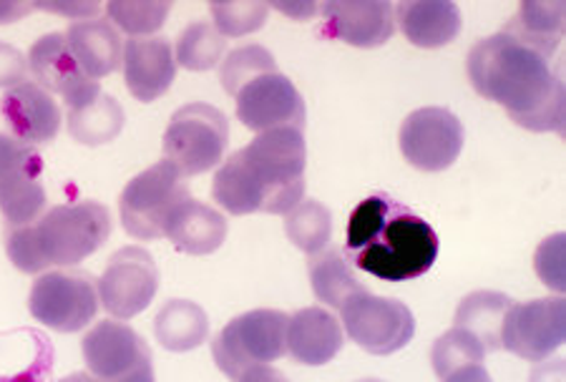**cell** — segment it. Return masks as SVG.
Listing matches in <instances>:
<instances>
[{
    "label": "cell",
    "instance_id": "6da1fadb",
    "mask_svg": "<svg viewBox=\"0 0 566 382\" xmlns=\"http://www.w3.org/2000/svg\"><path fill=\"white\" fill-rule=\"evenodd\" d=\"M465 68L473 88L504 106L518 126L564 134V81L542 53L501 31L473 45Z\"/></svg>",
    "mask_w": 566,
    "mask_h": 382
},
{
    "label": "cell",
    "instance_id": "7a4b0ae2",
    "mask_svg": "<svg viewBox=\"0 0 566 382\" xmlns=\"http://www.w3.org/2000/svg\"><path fill=\"white\" fill-rule=\"evenodd\" d=\"M307 147L297 129L264 131L214 174V202L234 216L290 214L305 197Z\"/></svg>",
    "mask_w": 566,
    "mask_h": 382
},
{
    "label": "cell",
    "instance_id": "3957f363",
    "mask_svg": "<svg viewBox=\"0 0 566 382\" xmlns=\"http://www.w3.org/2000/svg\"><path fill=\"white\" fill-rule=\"evenodd\" d=\"M438 236L423 216L400 209L388 197H368L348 224V252L355 267L382 282L423 277L438 259Z\"/></svg>",
    "mask_w": 566,
    "mask_h": 382
},
{
    "label": "cell",
    "instance_id": "277c9868",
    "mask_svg": "<svg viewBox=\"0 0 566 382\" xmlns=\"http://www.w3.org/2000/svg\"><path fill=\"white\" fill-rule=\"evenodd\" d=\"M112 234V216L98 202L59 204L29 226L8 230L6 252L23 275L49 267H73L102 250Z\"/></svg>",
    "mask_w": 566,
    "mask_h": 382
},
{
    "label": "cell",
    "instance_id": "5b68a950",
    "mask_svg": "<svg viewBox=\"0 0 566 382\" xmlns=\"http://www.w3.org/2000/svg\"><path fill=\"white\" fill-rule=\"evenodd\" d=\"M187 179L167 159L154 163L139 177H134L118 199L124 230L134 240L151 242L167 232V224L177 209L189 202Z\"/></svg>",
    "mask_w": 566,
    "mask_h": 382
},
{
    "label": "cell",
    "instance_id": "8992f818",
    "mask_svg": "<svg viewBox=\"0 0 566 382\" xmlns=\"http://www.w3.org/2000/svg\"><path fill=\"white\" fill-rule=\"evenodd\" d=\"M230 141V121L212 104H187L171 116L164 134V157L181 177H197L222 161Z\"/></svg>",
    "mask_w": 566,
    "mask_h": 382
},
{
    "label": "cell",
    "instance_id": "52a82bcc",
    "mask_svg": "<svg viewBox=\"0 0 566 382\" xmlns=\"http://www.w3.org/2000/svg\"><path fill=\"white\" fill-rule=\"evenodd\" d=\"M287 315L280 309H252L224 327L212 342L217 368L237 380L244 370L270 365L287 352Z\"/></svg>",
    "mask_w": 566,
    "mask_h": 382
},
{
    "label": "cell",
    "instance_id": "ba28073f",
    "mask_svg": "<svg viewBox=\"0 0 566 382\" xmlns=\"http://www.w3.org/2000/svg\"><path fill=\"white\" fill-rule=\"evenodd\" d=\"M343 330L365 352L392 354L413 340L416 317L400 299L376 297L365 289L343 305Z\"/></svg>",
    "mask_w": 566,
    "mask_h": 382
},
{
    "label": "cell",
    "instance_id": "9c48e42d",
    "mask_svg": "<svg viewBox=\"0 0 566 382\" xmlns=\"http://www.w3.org/2000/svg\"><path fill=\"white\" fill-rule=\"evenodd\" d=\"M98 289L86 272H49L33 282L29 309L33 320L56 332H78L94 322Z\"/></svg>",
    "mask_w": 566,
    "mask_h": 382
},
{
    "label": "cell",
    "instance_id": "30bf717a",
    "mask_svg": "<svg viewBox=\"0 0 566 382\" xmlns=\"http://www.w3.org/2000/svg\"><path fill=\"white\" fill-rule=\"evenodd\" d=\"M499 340L516 358L544 362L566 340V303L562 297H546L511 305Z\"/></svg>",
    "mask_w": 566,
    "mask_h": 382
},
{
    "label": "cell",
    "instance_id": "8fae6325",
    "mask_svg": "<svg viewBox=\"0 0 566 382\" xmlns=\"http://www.w3.org/2000/svg\"><path fill=\"white\" fill-rule=\"evenodd\" d=\"M98 303L116 320H132L154 303L159 293L157 262L142 247L118 250L98 279Z\"/></svg>",
    "mask_w": 566,
    "mask_h": 382
},
{
    "label": "cell",
    "instance_id": "7c38bea8",
    "mask_svg": "<svg viewBox=\"0 0 566 382\" xmlns=\"http://www.w3.org/2000/svg\"><path fill=\"white\" fill-rule=\"evenodd\" d=\"M463 124L449 108L426 106L410 114L400 126L398 141L410 167L443 171L459 161L463 151Z\"/></svg>",
    "mask_w": 566,
    "mask_h": 382
},
{
    "label": "cell",
    "instance_id": "4fadbf2b",
    "mask_svg": "<svg viewBox=\"0 0 566 382\" xmlns=\"http://www.w3.org/2000/svg\"><path fill=\"white\" fill-rule=\"evenodd\" d=\"M237 98V118L248 129L264 134L275 129H305V102L287 76L264 74L242 86Z\"/></svg>",
    "mask_w": 566,
    "mask_h": 382
},
{
    "label": "cell",
    "instance_id": "5bb4252c",
    "mask_svg": "<svg viewBox=\"0 0 566 382\" xmlns=\"http://www.w3.org/2000/svg\"><path fill=\"white\" fill-rule=\"evenodd\" d=\"M29 71L49 94L63 96L69 108H78L102 94V86L84 74L69 49L66 35L49 33L33 43L29 53Z\"/></svg>",
    "mask_w": 566,
    "mask_h": 382
},
{
    "label": "cell",
    "instance_id": "9a60e30c",
    "mask_svg": "<svg viewBox=\"0 0 566 382\" xmlns=\"http://www.w3.org/2000/svg\"><path fill=\"white\" fill-rule=\"evenodd\" d=\"M319 13L327 35L355 49L386 45L396 33V6L388 0H331Z\"/></svg>",
    "mask_w": 566,
    "mask_h": 382
},
{
    "label": "cell",
    "instance_id": "2e32d148",
    "mask_svg": "<svg viewBox=\"0 0 566 382\" xmlns=\"http://www.w3.org/2000/svg\"><path fill=\"white\" fill-rule=\"evenodd\" d=\"M81 350L91 375L98 382H114L151 362V352L139 335L129 325L114 320L98 322L84 338Z\"/></svg>",
    "mask_w": 566,
    "mask_h": 382
},
{
    "label": "cell",
    "instance_id": "e0dca14e",
    "mask_svg": "<svg viewBox=\"0 0 566 382\" xmlns=\"http://www.w3.org/2000/svg\"><path fill=\"white\" fill-rule=\"evenodd\" d=\"M122 61L126 86L142 104L157 102L177 78V59L167 39H129Z\"/></svg>",
    "mask_w": 566,
    "mask_h": 382
},
{
    "label": "cell",
    "instance_id": "ac0fdd59",
    "mask_svg": "<svg viewBox=\"0 0 566 382\" xmlns=\"http://www.w3.org/2000/svg\"><path fill=\"white\" fill-rule=\"evenodd\" d=\"M0 114L11 126L15 139L25 144H49L61 131V106L53 102L49 91L31 81L6 91Z\"/></svg>",
    "mask_w": 566,
    "mask_h": 382
},
{
    "label": "cell",
    "instance_id": "d6986e66",
    "mask_svg": "<svg viewBox=\"0 0 566 382\" xmlns=\"http://www.w3.org/2000/svg\"><path fill=\"white\" fill-rule=\"evenodd\" d=\"M285 344L295 362L307 368L327 365L343 350V325L323 307H305L287 317Z\"/></svg>",
    "mask_w": 566,
    "mask_h": 382
},
{
    "label": "cell",
    "instance_id": "ffe728a7",
    "mask_svg": "<svg viewBox=\"0 0 566 382\" xmlns=\"http://www.w3.org/2000/svg\"><path fill=\"white\" fill-rule=\"evenodd\" d=\"M396 21L418 49H443L461 33V8L451 0H410L396 6Z\"/></svg>",
    "mask_w": 566,
    "mask_h": 382
},
{
    "label": "cell",
    "instance_id": "44dd1931",
    "mask_svg": "<svg viewBox=\"0 0 566 382\" xmlns=\"http://www.w3.org/2000/svg\"><path fill=\"white\" fill-rule=\"evenodd\" d=\"M69 49L88 78H104L122 66L124 45L122 35L102 18H86L69 25Z\"/></svg>",
    "mask_w": 566,
    "mask_h": 382
},
{
    "label": "cell",
    "instance_id": "7402d4cb",
    "mask_svg": "<svg viewBox=\"0 0 566 382\" xmlns=\"http://www.w3.org/2000/svg\"><path fill=\"white\" fill-rule=\"evenodd\" d=\"M164 236H169V242L179 252L202 257V254H212L224 244L227 220L217 209L189 199L171 216Z\"/></svg>",
    "mask_w": 566,
    "mask_h": 382
},
{
    "label": "cell",
    "instance_id": "603a6c76",
    "mask_svg": "<svg viewBox=\"0 0 566 382\" xmlns=\"http://www.w3.org/2000/svg\"><path fill=\"white\" fill-rule=\"evenodd\" d=\"M564 15V3H522L518 13L506 23L504 33L542 53L544 59H552L562 41Z\"/></svg>",
    "mask_w": 566,
    "mask_h": 382
},
{
    "label": "cell",
    "instance_id": "cb8c5ba5",
    "mask_svg": "<svg viewBox=\"0 0 566 382\" xmlns=\"http://www.w3.org/2000/svg\"><path fill=\"white\" fill-rule=\"evenodd\" d=\"M154 332H157L161 348L171 352H189L207 340L209 317L197 303L169 299L154 320Z\"/></svg>",
    "mask_w": 566,
    "mask_h": 382
},
{
    "label": "cell",
    "instance_id": "d4e9b609",
    "mask_svg": "<svg viewBox=\"0 0 566 382\" xmlns=\"http://www.w3.org/2000/svg\"><path fill=\"white\" fill-rule=\"evenodd\" d=\"M124 108L114 96L98 94L94 102L78 108H69V131L78 144L86 147H102L114 141L124 131Z\"/></svg>",
    "mask_w": 566,
    "mask_h": 382
},
{
    "label": "cell",
    "instance_id": "484cf974",
    "mask_svg": "<svg viewBox=\"0 0 566 382\" xmlns=\"http://www.w3.org/2000/svg\"><path fill=\"white\" fill-rule=\"evenodd\" d=\"M310 282L319 303L343 309L350 297L365 293L340 250H323L310 257Z\"/></svg>",
    "mask_w": 566,
    "mask_h": 382
},
{
    "label": "cell",
    "instance_id": "4316f807",
    "mask_svg": "<svg viewBox=\"0 0 566 382\" xmlns=\"http://www.w3.org/2000/svg\"><path fill=\"white\" fill-rule=\"evenodd\" d=\"M514 305L506 295L501 293H473L463 299L459 305V312H455V327H463L471 335H476L479 342L491 350H501V325H504V317L509 307Z\"/></svg>",
    "mask_w": 566,
    "mask_h": 382
},
{
    "label": "cell",
    "instance_id": "83f0119b",
    "mask_svg": "<svg viewBox=\"0 0 566 382\" xmlns=\"http://www.w3.org/2000/svg\"><path fill=\"white\" fill-rule=\"evenodd\" d=\"M45 209V189L35 174H18L0 184V214L11 230L41 220Z\"/></svg>",
    "mask_w": 566,
    "mask_h": 382
},
{
    "label": "cell",
    "instance_id": "f1b7e54d",
    "mask_svg": "<svg viewBox=\"0 0 566 382\" xmlns=\"http://www.w3.org/2000/svg\"><path fill=\"white\" fill-rule=\"evenodd\" d=\"M285 232H287V240L295 244L297 250H303L305 254L313 257V254L323 252L327 244H331V234H333L331 209L315 202V199H303V202L287 214Z\"/></svg>",
    "mask_w": 566,
    "mask_h": 382
},
{
    "label": "cell",
    "instance_id": "f546056e",
    "mask_svg": "<svg viewBox=\"0 0 566 382\" xmlns=\"http://www.w3.org/2000/svg\"><path fill=\"white\" fill-rule=\"evenodd\" d=\"M224 35L214 29V23L197 21L179 33L177 63L187 71H212L224 53Z\"/></svg>",
    "mask_w": 566,
    "mask_h": 382
},
{
    "label": "cell",
    "instance_id": "4dcf8cb0",
    "mask_svg": "<svg viewBox=\"0 0 566 382\" xmlns=\"http://www.w3.org/2000/svg\"><path fill=\"white\" fill-rule=\"evenodd\" d=\"M483 358H486V348L479 342L476 335L463 330V327H453V330L443 332L441 338L433 342V350H431L433 370L441 380L465 365L483 362Z\"/></svg>",
    "mask_w": 566,
    "mask_h": 382
},
{
    "label": "cell",
    "instance_id": "1f68e13d",
    "mask_svg": "<svg viewBox=\"0 0 566 382\" xmlns=\"http://www.w3.org/2000/svg\"><path fill=\"white\" fill-rule=\"evenodd\" d=\"M264 74H277L275 56H272L268 49H262V45L250 43L242 45V49H234L230 56L224 59L222 71H219V81H222L227 94L237 96L242 86H248L252 78Z\"/></svg>",
    "mask_w": 566,
    "mask_h": 382
},
{
    "label": "cell",
    "instance_id": "d6a6232c",
    "mask_svg": "<svg viewBox=\"0 0 566 382\" xmlns=\"http://www.w3.org/2000/svg\"><path fill=\"white\" fill-rule=\"evenodd\" d=\"M171 3H126V0H114L106 6L108 21H114L116 29L129 33L132 39H144V35L157 33L167 15Z\"/></svg>",
    "mask_w": 566,
    "mask_h": 382
},
{
    "label": "cell",
    "instance_id": "836d02e7",
    "mask_svg": "<svg viewBox=\"0 0 566 382\" xmlns=\"http://www.w3.org/2000/svg\"><path fill=\"white\" fill-rule=\"evenodd\" d=\"M214 29L224 35V39H240L260 31L268 23L270 6L268 3H214L212 8Z\"/></svg>",
    "mask_w": 566,
    "mask_h": 382
},
{
    "label": "cell",
    "instance_id": "e575fe53",
    "mask_svg": "<svg viewBox=\"0 0 566 382\" xmlns=\"http://www.w3.org/2000/svg\"><path fill=\"white\" fill-rule=\"evenodd\" d=\"M41 171L43 159L31 144L0 134V184H6V181H11L18 174L39 177Z\"/></svg>",
    "mask_w": 566,
    "mask_h": 382
},
{
    "label": "cell",
    "instance_id": "d590c367",
    "mask_svg": "<svg viewBox=\"0 0 566 382\" xmlns=\"http://www.w3.org/2000/svg\"><path fill=\"white\" fill-rule=\"evenodd\" d=\"M566 236L554 234L546 240L542 247L536 250L534 267L536 275L549 285L554 293H564L566 289Z\"/></svg>",
    "mask_w": 566,
    "mask_h": 382
},
{
    "label": "cell",
    "instance_id": "8d00e7d4",
    "mask_svg": "<svg viewBox=\"0 0 566 382\" xmlns=\"http://www.w3.org/2000/svg\"><path fill=\"white\" fill-rule=\"evenodd\" d=\"M29 74V59L11 43H0V88H15Z\"/></svg>",
    "mask_w": 566,
    "mask_h": 382
},
{
    "label": "cell",
    "instance_id": "74e56055",
    "mask_svg": "<svg viewBox=\"0 0 566 382\" xmlns=\"http://www.w3.org/2000/svg\"><path fill=\"white\" fill-rule=\"evenodd\" d=\"M35 11H51L69 15L73 21H86V18H96L102 13V6L96 3H35Z\"/></svg>",
    "mask_w": 566,
    "mask_h": 382
},
{
    "label": "cell",
    "instance_id": "f35d334b",
    "mask_svg": "<svg viewBox=\"0 0 566 382\" xmlns=\"http://www.w3.org/2000/svg\"><path fill=\"white\" fill-rule=\"evenodd\" d=\"M237 382H287V378L272 365H258V368L244 370L242 375L237 378Z\"/></svg>",
    "mask_w": 566,
    "mask_h": 382
},
{
    "label": "cell",
    "instance_id": "ab89813d",
    "mask_svg": "<svg viewBox=\"0 0 566 382\" xmlns=\"http://www.w3.org/2000/svg\"><path fill=\"white\" fill-rule=\"evenodd\" d=\"M443 382H494L489 375V370L476 362V365H465L461 370L451 372L449 378H443Z\"/></svg>",
    "mask_w": 566,
    "mask_h": 382
},
{
    "label": "cell",
    "instance_id": "60d3db41",
    "mask_svg": "<svg viewBox=\"0 0 566 382\" xmlns=\"http://www.w3.org/2000/svg\"><path fill=\"white\" fill-rule=\"evenodd\" d=\"M35 11V3H15V0H0V23H13Z\"/></svg>",
    "mask_w": 566,
    "mask_h": 382
},
{
    "label": "cell",
    "instance_id": "b9f144b4",
    "mask_svg": "<svg viewBox=\"0 0 566 382\" xmlns=\"http://www.w3.org/2000/svg\"><path fill=\"white\" fill-rule=\"evenodd\" d=\"M275 8L292 18H300V21H303V18L315 15L319 11V6H315V3H275Z\"/></svg>",
    "mask_w": 566,
    "mask_h": 382
},
{
    "label": "cell",
    "instance_id": "7bdbcfd3",
    "mask_svg": "<svg viewBox=\"0 0 566 382\" xmlns=\"http://www.w3.org/2000/svg\"><path fill=\"white\" fill-rule=\"evenodd\" d=\"M114 382H157V380H154V368H151V362H146V365L132 370L129 375L118 378V380H114Z\"/></svg>",
    "mask_w": 566,
    "mask_h": 382
},
{
    "label": "cell",
    "instance_id": "ee69618b",
    "mask_svg": "<svg viewBox=\"0 0 566 382\" xmlns=\"http://www.w3.org/2000/svg\"><path fill=\"white\" fill-rule=\"evenodd\" d=\"M61 382H98L94 375H86V372H73V375L63 378Z\"/></svg>",
    "mask_w": 566,
    "mask_h": 382
},
{
    "label": "cell",
    "instance_id": "f6af8a7d",
    "mask_svg": "<svg viewBox=\"0 0 566 382\" xmlns=\"http://www.w3.org/2000/svg\"><path fill=\"white\" fill-rule=\"evenodd\" d=\"M358 382H382V380H373V378H368V380H358Z\"/></svg>",
    "mask_w": 566,
    "mask_h": 382
}]
</instances>
